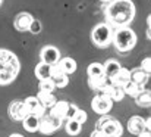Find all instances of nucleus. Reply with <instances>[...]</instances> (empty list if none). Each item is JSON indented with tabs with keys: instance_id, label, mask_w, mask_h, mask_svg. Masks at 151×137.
Returning a JSON list of instances; mask_svg holds the SVG:
<instances>
[{
	"instance_id": "1",
	"label": "nucleus",
	"mask_w": 151,
	"mask_h": 137,
	"mask_svg": "<svg viewBox=\"0 0 151 137\" xmlns=\"http://www.w3.org/2000/svg\"><path fill=\"white\" fill-rule=\"evenodd\" d=\"M104 15L111 28L128 27L135 18V4L132 0H113L106 6Z\"/></svg>"
},
{
	"instance_id": "2",
	"label": "nucleus",
	"mask_w": 151,
	"mask_h": 137,
	"mask_svg": "<svg viewBox=\"0 0 151 137\" xmlns=\"http://www.w3.org/2000/svg\"><path fill=\"white\" fill-rule=\"evenodd\" d=\"M21 71L19 59L15 53L0 49V86H7L18 77Z\"/></svg>"
},
{
	"instance_id": "3",
	"label": "nucleus",
	"mask_w": 151,
	"mask_h": 137,
	"mask_svg": "<svg viewBox=\"0 0 151 137\" xmlns=\"http://www.w3.org/2000/svg\"><path fill=\"white\" fill-rule=\"evenodd\" d=\"M111 44H114L116 50L120 53H126L129 50H132L137 44V34L132 28L129 27H122V28H116L114 34H113V42Z\"/></svg>"
},
{
	"instance_id": "4",
	"label": "nucleus",
	"mask_w": 151,
	"mask_h": 137,
	"mask_svg": "<svg viewBox=\"0 0 151 137\" xmlns=\"http://www.w3.org/2000/svg\"><path fill=\"white\" fill-rule=\"evenodd\" d=\"M113 34H114V28H111L107 22H101L97 24L91 33V39H93V43L97 46V47H109L113 42Z\"/></svg>"
},
{
	"instance_id": "5",
	"label": "nucleus",
	"mask_w": 151,
	"mask_h": 137,
	"mask_svg": "<svg viewBox=\"0 0 151 137\" xmlns=\"http://www.w3.org/2000/svg\"><path fill=\"white\" fill-rule=\"evenodd\" d=\"M97 128H100L107 137H122V134H123L122 124L110 115H103L97 121Z\"/></svg>"
},
{
	"instance_id": "6",
	"label": "nucleus",
	"mask_w": 151,
	"mask_h": 137,
	"mask_svg": "<svg viewBox=\"0 0 151 137\" xmlns=\"http://www.w3.org/2000/svg\"><path fill=\"white\" fill-rule=\"evenodd\" d=\"M62 120H59L57 117L51 115L50 112H46L43 118H40V127H38V131L43 133V134H51L54 133L57 128H60L62 125Z\"/></svg>"
},
{
	"instance_id": "7",
	"label": "nucleus",
	"mask_w": 151,
	"mask_h": 137,
	"mask_svg": "<svg viewBox=\"0 0 151 137\" xmlns=\"http://www.w3.org/2000/svg\"><path fill=\"white\" fill-rule=\"evenodd\" d=\"M91 108L96 114H100V115H107L111 108H113V102L110 100V97H107L106 94L103 93H97L93 100H91Z\"/></svg>"
},
{
	"instance_id": "8",
	"label": "nucleus",
	"mask_w": 151,
	"mask_h": 137,
	"mask_svg": "<svg viewBox=\"0 0 151 137\" xmlns=\"http://www.w3.org/2000/svg\"><path fill=\"white\" fill-rule=\"evenodd\" d=\"M60 60V50L56 46H44L40 52V62L47 63L50 66L57 65V62Z\"/></svg>"
},
{
	"instance_id": "9",
	"label": "nucleus",
	"mask_w": 151,
	"mask_h": 137,
	"mask_svg": "<svg viewBox=\"0 0 151 137\" xmlns=\"http://www.w3.org/2000/svg\"><path fill=\"white\" fill-rule=\"evenodd\" d=\"M22 102L25 105V109H27V114L28 115H34V117H38V118H43L44 117L46 109L41 106V103L38 102V99L35 96H29V97H27Z\"/></svg>"
},
{
	"instance_id": "10",
	"label": "nucleus",
	"mask_w": 151,
	"mask_h": 137,
	"mask_svg": "<svg viewBox=\"0 0 151 137\" xmlns=\"http://www.w3.org/2000/svg\"><path fill=\"white\" fill-rule=\"evenodd\" d=\"M131 81V71L125 66H120V69L111 77L109 78V83L113 84V86H117V87H125L128 83Z\"/></svg>"
},
{
	"instance_id": "11",
	"label": "nucleus",
	"mask_w": 151,
	"mask_h": 137,
	"mask_svg": "<svg viewBox=\"0 0 151 137\" xmlns=\"http://www.w3.org/2000/svg\"><path fill=\"white\" fill-rule=\"evenodd\" d=\"M97 93H103V94H106L107 97H110V100L114 103V102H120V100H123V97H125V91L122 87H117V86H113V84H110V83H107L100 91H97Z\"/></svg>"
},
{
	"instance_id": "12",
	"label": "nucleus",
	"mask_w": 151,
	"mask_h": 137,
	"mask_svg": "<svg viewBox=\"0 0 151 137\" xmlns=\"http://www.w3.org/2000/svg\"><path fill=\"white\" fill-rule=\"evenodd\" d=\"M9 115L13 121H21L22 122V120L28 115L24 102L22 100H13L9 106Z\"/></svg>"
},
{
	"instance_id": "13",
	"label": "nucleus",
	"mask_w": 151,
	"mask_h": 137,
	"mask_svg": "<svg viewBox=\"0 0 151 137\" xmlns=\"http://www.w3.org/2000/svg\"><path fill=\"white\" fill-rule=\"evenodd\" d=\"M128 131L131 133V134H134V136H138V134H141L142 131H147L145 130V120L144 118H141V117H138V115H134V117H131L129 120H128Z\"/></svg>"
},
{
	"instance_id": "14",
	"label": "nucleus",
	"mask_w": 151,
	"mask_h": 137,
	"mask_svg": "<svg viewBox=\"0 0 151 137\" xmlns=\"http://www.w3.org/2000/svg\"><path fill=\"white\" fill-rule=\"evenodd\" d=\"M50 80L53 81V84H54L56 89H63V87H66V86L69 84V77H68L65 72H62V71L57 68V65H54V66L51 68Z\"/></svg>"
},
{
	"instance_id": "15",
	"label": "nucleus",
	"mask_w": 151,
	"mask_h": 137,
	"mask_svg": "<svg viewBox=\"0 0 151 137\" xmlns=\"http://www.w3.org/2000/svg\"><path fill=\"white\" fill-rule=\"evenodd\" d=\"M69 105L70 102H66V100H57L54 103V106L50 109V114L57 117L59 120L65 121L66 120V115H68V111H69Z\"/></svg>"
},
{
	"instance_id": "16",
	"label": "nucleus",
	"mask_w": 151,
	"mask_h": 137,
	"mask_svg": "<svg viewBox=\"0 0 151 137\" xmlns=\"http://www.w3.org/2000/svg\"><path fill=\"white\" fill-rule=\"evenodd\" d=\"M57 68L62 72H65L66 75H70V74H73L76 71L78 65H76V60L75 59L66 56V58H60V60L57 62Z\"/></svg>"
},
{
	"instance_id": "17",
	"label": "nucleus",
	"mask_w": 151,
	"mask_h": 137,
	"mask_svg": "<svg viewBox=\"0 0 151 137\" xmlns=\"http://www.w3.org/2000/svg\"><path fill=\"white\" fill-rule=\"evenodd\" d=\"M148 80H150V74L144 72L141 68H135L131 71V83L144 89V86L148 83Z\"/></svg>"
},
{
	"instance_id": "18",
	"label": "nucleus",
	"mask_w": 151,
	"mask_h": 137,
	"mask_svg": "<svg viewBox=\"0 0 151 137\" xmlns=\"http://www.w3.org/2000/svg\"><path fill=\"white\" fill-rule=\"evenodd\" d=\"M32 16L29 15V13H27V12H22V13H19L16 18H15V28L18 30V31H28L29 30V25H31V22H32Z\"/></svg>"
},
{
	"instance_id": "19",
	"label": "nucleus",
	"mask_w": 151,
	"mask_h": 137,
	"mask_svg": "<svg viewBox=\"0 0 151 137\" xmlns=\"http://www.w3.org/2000/svg\"><path fill=\"white\" fill-rule=\"evenodd\" d=\"M37 99H38V102L41 103V106L47 111H50L51 108L54 106V103L57 102V99H56V96H54V93H44V91H38V94L35 96Z\"/></svg>"
},
{
	"instance_id": "20",
	"label": "nucleus",
	"mask_w": 151,
	"mask_h": 137,
	"mask_svg": "<svg viewBox=\"0 0 151 137\" xmlns=\"http://www.w3.org/2000/svg\"><path fill=\"white\" fill-rule=\"evenodd\" d=\"M22 125L28 133H35V131H38V127H40V118L34 117V115H27L22 120Z\"/></svg>"
},
{
	"instance_id": "21",
	"label": "nucleus",
	"mask_w": 151,
	"mask_h": 137,
	"mask_svg": "<svg viewBox=\"0 0 151 137\" xmlns=\"http://www.w3.org/2000/svg\"><path fill=\"white\" fill-rule=\"evenodd\" d=\"M103 69H104V75L106 78H111L119 69H120V63L116 60V59H109L103 63Z\"/></svg>"
},
{
	"instance_id": "22",
	"label": "nucleus",
	"mask_w": 151,
	"mask_h": 137,
	"mask_svg": "<svg viewBox=\"0 0 151 137\" xmlns=\"http://www.w3.org/2000/svg\"><path fill=\"white\" fill-rule=\"evenodd\" d=\"M51 68H53V66L47 65V63L38 62V65L35 66V77L38 78V81H43V80H49V78H50Z\"/></svg>"
},
{
	"instance_id": "23",
	"label": "nucleus",
	"mask_w": 151,
	"mask_h": 137,
	"mask_svg": "<svg viewBox=\"0 0 151 137\" xmlns=\"http://www.w3.org/2000/svg\"><path fill=\"white\" fill-rule=\"evenodd\" d=\"M87 74H88V78L106 77V75H104V69H103V63H100V62H93V63H90L88 68H87Z\"/></svg>"
},
{
	"instance_id": "24",
	"label": "nucleus",
	"mask_w": 151,
	"mask_h": 137,
	"mask_svg": "<svg viewBox=\"0 0 151 137\" xmlns=\"http://www.w3.org/2000/svg\"><path fill=\"white\" fill-rule=\"evenodd\" d=\"M135 102H137V105L141 106V108H150V105H151L150 90H142L137 97H135Z\"/></svg>"
},
{
	"instance_id": "25",
	"label": "nucleus",
	"mask_w": 151,
	"mask_h": 137,
	"mask_svg": "<svg viewBox=\"0 0 151 137\" xmlns=\"http://www.w3.org/2000/svg\"><path fill=\"white\" fill-rule=\"evenodd\" d=\"M65 128H66V133L69 136H78L81 133V130H82V124L76 122L75 120H66Z\"/></svg>"
},
{
	"instance_id": "26",
	"label": "nucleus",
	"mask_w": 151,
	"mask_h": 137,
	"mask_svg": "<svg viewBox=\"0 0 151 137\" xmlns=\"http://www.w3.org/2000/svg\"><path fill=\"white\" fill-rule=\"evenodd\" d=\"M142 90H144L142 87H139V86H137V84H134V83H131V81H129V83L123 87L125 96L128 94V96H131V97H134V99H135V97H137V96H138V94H139Z\"/></svg>"
},
{
	"instance_id": "27",
	"label": "nucleus",
	"mask_w": 151,
	"mask_h": 137,
	"mask_svg": "<svg viewBox=\"0 0 151 137\" xmlns=\"http://www.w3.org/2000/svg\"><path fill=\"white\" fill-rule=\"evenodd\" d=\"M54 90H56V87H54V84H53V81H51L50 78H49V80L40 81V91H44V93H54Z\"/></svg>"
},
{
	"instance_id": "28",
	"label": "nucleus",
	"mask_w": 151,
	"mask_h": 137,
	"mask_svg": "<svg viewBox=\"0 0 151 137\" xmlns=\"http://www.w3.org/2000/svg\"><path fill=\"white\" fill-rule=\"evenodd\" d=\"M72 120H75L76 122H79V124H84L87 120H88V115H87V112L85 111H82V109H78L76 111V114L73 115V118Z\"/></svg>"
},
{
	"instance_id": "29",
	"label": "nucleus",
	"mask_w": 151,
	"mask_h": 137,
	"mask_svg": "<svg viewBox=\"0 0 151 137\" xmlns=\"http://www.w3.org/2000/svg\"><path fill=\"white\" fill-rule=\"evenodd\" d=\"M28 31L32 33V34H40V33H41V22H40L38 19H32V22H31Z\"/></svg>"
},
{
	"instance_id": "30",
	"label": "nucleus",
	"mask_w": 151,
	"mask_h": 137,
	"mask_svg": "<svg viewBox=\"0 0 151 137\" xmlns=\"http://www.w3.org/2000/svg\"><path fill=\"white\" fill-rule=\"evenodd\" d=\"M144 72H147V74H150L151 72V58H145L142 62H141V66H139Z\"/></svg>"
},
{
	"instance_id": "31",
	"label": "nucleus",
	"mask_w": 151,
	"mask_h": 137,
	"mask_svg": "<svg viewBox=\"0 0 151 137\" xmlns=\"http://www.w3.org/2000/svg\"><path fill=\"white\" fill-rule=\"evenodd\" d=\"M79 108L75 105V103H70L69 105V111H68V115H66V120H72L73 118V115L76 114V111H78Z\"/></svg>"
},
{
	"instance_id": "32",
	"label": "nucleus",
	"mask_w": 151,
	"mask_h": 137,
	"mask_svg": "<svg viewBox=\"0 0 151 137\" xmlns=\"http://www.w3.org/2000/svg\"><path fill=\"white\" fill-rule=\"evenodd\" d=\"M91 137H107V136H106V134L101 131L100 128H96V130L91 133Z\"/></svg>"
},
{
	"instance_id": "33",
	"label": "nucleus",
	"mask_w": 151,
	"mask_h": 137,
	"mask_svg": "<svg viewBox=\"0 0 151 137\" xmlns=\"http://www.w3.org/2000/svg\"><path fill=\"white\" fill-rule=\"evenodd\" d=\"M138 137H151V133L150 131H142L141 134H138Z\"/></svg>"
},
{
	"instance_id": "34",
	"label": "nucleus",
	"mask_w": 151,
	"mask_h": 137,
	"mask_svg": "<svg viewBox=\"0 0 151 137\" xmlns=\"http://www.w3.org/2000/svg\"><path fill=\"white\" fill-rule=\"evenodd\" d=\"M9 137H24L22 134H19V133H13V134H10Z\"/></svg>"
},
{
	"instance_id": "35",
	"label": "nucleus",
	"mask_w": 151,
	"mask_h": 137,
	"mask_svg": "<svg viewBox=\"0 0 151 137\" xmlns=\"http://www.w3.org/2000/svg\"><path fill=\"white\" fill-rule=\"evenodd\" d=\"M100 1H103V3H107V4H109V3H110V1H113V0H100Z\"/></svg>"
},
{
	"instance_id": "36",
	"label": "nucleus",
	"mask_w": 151,
	"mask_h": 137,
	"mask_svg": "<svg viewBox=\"0 0 151 137\" xmlns=\"http://www.w3.org/2000/svg\"><path fill=\"white\" fill-rule=\"evenodd\" d=\"M1 3H3V0H0V6H1Z\"/></svg>"
}]
</instances>
